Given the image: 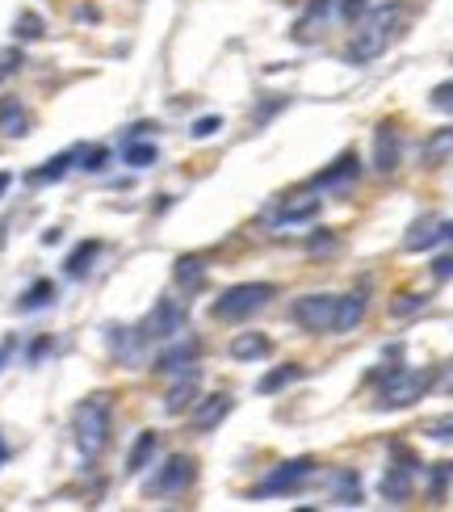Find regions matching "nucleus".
Listing matches in <instances>:
<instances>
[{
  "label": "nucleus",
  "mask_w": 453,
  "mask_h": 512,
  "mask_svg": "<svg viewBox=\"0 0 453 512\" xmlns=\"http://www.w3.org/2000/svg\"><path fill=\"white\" fill-rule=\"evenodd\" d=\"M68 168H72V152H63V156H51L47 164H42V168H34V173H30V181L34 185H47V181H59L63 173H68Z\"/></svg>",
  "instance_id": "obj_26"
},
{
  "label": "nucleus",
  "mask_w": 453,
  "mask_h": 512,
  "mask_svg": "<svg viewBox=\"0 0 453 512\" xmlns=\"http://www.w3.org/2000/svg\"><path fill=\"white\" fill-rule=\"evenodd\" d=\"M357 173H361L357 156H353V152H344L332 168H323V173H315L311 189H340V185H353V181H357Z\"/></svg>",
  "instance_id": "obj_16"
},
{
  "label": "nucleus",
  "mask_w": 453,
  "mask_h": 512,
  "mask_svg": "<svg viewBox=\"0 0 453 512\" xmlns=\"http://www.w3.org/2000/svg\"><path fill=\"white\" fill-rule=\"evenodd\" d=\"M269 298H277L273 282H240V286H227L223 298L214 303V319L219 324H240V319L256 315L261 307H269Z\"/></svg>",
  "instance_id": "obj_4"
},
{
  "label": "nucleus",
  "mask_w": 453,
  "mask_h": 512,
  "mask_svg": "<svg viewBox=\"0 0 453 512\" xmlns=\"http://www.w3.org/2000/svg\"><path fill=\"white\" fill-rule=\"evenodd\" d=\"M214 131H219V118L210 114V118H198V122H193V131H189V135H193V139H210Z\"/></svg>",
  "instance_id": "obj_37"
},
{
  "label": "nucleus",
  "mask_w": 453,
  "mask_h": 512,
  "mask_svg": "<svg viewBox=\"0 0 453 512\" xmlns=\"http://www.w3.org/2000/svg\"><path fill=\"white\" fill-rule=\"evenodd\" d=\"M403 17H407V9L403 5H378V9H370L361 21H357V34H353V42L344 47V63H353V68H365V63H374L391 42L399 38V30H403Z\"/></svg>",
  "instance_id": "obj_1"
},
{
  "label": "nucleus",
  "mask_w": 453,
  "mask_h": 512,
  "mask_svg": "<svg viewBox=\"0 0 453 512\" xmlns=\"http://www.w3.org/2000/svg\"><path fill=\"white\" fill-rule=\"evenodd\" d=\"M319 206H323V198H315V194H298V198H286L282 206H277L273 223H277V227L307 223V219H315V215H319Z\"/></svg>",
  "instance_id": "obj_17"
},
{
  "label": "nucleus",
  "mask_w": 453,
  "mask_h": 512,
  "mask_svg": "<svg viewBox=\"0 0 453 512\" xmlns=\"http://www.w3.org/2000/svg\"><path fill=\"white\" fill-rule=\"evenodd\" d=\"M122 156H126V164L147 168V164H156V147H151V143H139V139H126V143H122Z\"/></svg>",
  "instance_id": "obj_30"
},
{
  "label": "nucleus",
  "mask_w": 453,
  "mask_h": 512,
  "mask_svg": "<svg viewBox=\"0 0 453 512\" xmlns=\"http://www.w3.org/2000/svg\"><path fill=\"white\" fill-rule=\"evenodd\" d=\"M156 450H160V437L156 433H139V441L131 445V454H126V475H143L147 462L156 458Z\"/></svg>",
  "instance_id": "obj_22"
},
{
  "label": "nucleus",
  "mask_w": 453,
  "mask_h": 512,
  "mask_svg": "<svg viewBox=\"0 0 453 512\" xmlns=\"http://www.w3.org/2000/svg\"><path fill=\"white\" fill-rule=\"evenodd\" d=\"M185 319H189V315H185V303H177V298H160V303L151 307L147 319L139 324V336L147 340V345H151V340L168 345V340H177V336L185 332Z\"/></svg>",
  "instance_id": "obj_6"
},
{
  "label": "nucleus",
  "mask_w": 453,
  "mask_h": 512,
  "mask_svg": "<svg viewBox=\"0 0 453 512\" xmlns=\"http://www.w3.org/2000/svg\"><path fill=\"white\" fill-rule=\"evenodd\" d=\"M72 433H76V450L84 458H101L105 445H110V399L105 395L84 399L72 412Z\"/></svg>",
  "instance_id": "obj_3"
},
{
  "label": "nucleus",
  "mask_w": 453,
  "mask_h": 512,
  "mask_svg": "<svg viewBox=\"0 0 453 512\" xmlns=\"http://www.w3.org/2000/svg\"><path fill=\"white\" fill-rule=\"evenodd\" d=\"M433 277H437V282H449V277H453V256H437V261H433Z\"/></svg>",
  "instance_id": "obj_39"
},
{
  "label": "nucleus",
  "mask_w": 453,
  "mask_h": 512,
  "mask_svg": "<svg viewBox=\"0 0 453 512\" xmlns=\"http://www.w3.org/2000/svg\"><path fill=\"white\" fill-rule=\"evenodd\" d=\"M433 110H441V114H453V80H445V84H437L433 89Z\"/></svg>",
  "instance_id": "obj_33"
},
{
  "label": "nucleus",
  "mask_w": 453,
  "mask_h": 512,
  "mask_svg": "<svg viewBox=\"0 0 453 512\" xmlns=\"http://www.w3.org/2000/svg\"><path fill=\"white\" fill-rule=\"evenodd\" d=\"M84 160H89V164H84V168H89V173H101L105 160H110V152H105V147H93V152L84 156Z\"/></svg>",
  "instance_id": "obj_40"
},
{
  "label": "nucleus",
  "mask_w": 453,
  "mask_h": 512,
  "mask_svg": "<svg viewBox=\"0 0 453 512\" xmlns=\"http://www.w3.org/2000/svg\"><path fill=\"white\" fill-rule=\"evenodd\" d=\"M177 286L181 290H202L206 286V265L198 256H181L177 261Z\"/></svg>",
  "instance_id": "obj_24"
},
{
  "label": "nucleus",
  "mask_w": 453,
  "mask_h": 512,
  "mask_svg": "<svg viewBox=\"0 0 453 512\" xmlns=\"http://www.w3.org/2000/svg\"><path fill=\"white\" fill-rule=\"evenodd\" d=\"M13 34H17L21 42H38L47 30H42V17H38V13H21V17H17V26H13Z\"/></svg>",
  "instance_id": "obj_31"
},
{
  "label": "nucleus",
  "mask_w": 453,
  "mask_h": 512,
  "mask_svg": "<svg viewBox=\"0 0 453 512\" xmlns=\"http://www.w3.org/2000/svg\"><path fill=\"white\" fill-rule=\"evenodd\" d=\"M365 307H370V298H365V290H353V294H340V307H336V336L340 332H353L361 319H365Z\"/></svg>",
  "instance_id": "obj_18"
},
{
  "label": "nucleus",
  "mask_w": 453,
  "mask_h": 512,
  "mask_svg": "<svg viewBox=\"0 0 453 512\" xmlns=\"http://www.w3.org/2000/svg\"><path fill=\"white\" fill-rule=\"evenodd\" d=\"M231 412V395H206L193 403V429L198 433H210V429H219V424L227 420Z\"/></svg>",
  "instance_id": "obj_13"
},
{
  "label": "nucleus",
  "mask_w": 453,
  "mask_h": 512,
  "mask_svg": "<svg viewBox=\"0 0 453 512\" xmlns=\"http://www.w3.org/2000/svg\"><path fill=\"white\" fill-rule=\"evenodd\" d=\"M424 433L433 437V441H453V416H449V420H433Z\"/></svg>",
  "instance_id": "obj_36"
},
{
  "label": "nucleus",
  "mask_w": 453,
  "mask_h": 512,
  "mask_svg": "<svg viewBox=\"0 0 453 512\" xmlns=\"http://www.w3.org/2000/svg\"><path fill=\"white\" fill-rule=\"evenodd\" d=\"M378 382H382L378 408H382V412H403V408H412V403H420L428 391H433L437 374H433V370L386 366V370H378Z\"/></svg>",
  "instance_id": "obj_2"
},
{
  "label": "nucleus",
  "mask_w": 453,
  "mask_h": 512,
  "mask_svg": "<svg viewBox=\"0 0 453 512\" xmlns=\"http://www.w3.org/2000/svg\"><path fill=\"white\" fill-rule=\"evenodd\" d=\"M445 240V223L437 215H420L412 227H407V236H403V248L407 252H424V248H433Z\"/></svg>",
  "instance_id": "obj_12"
},
{
  "label": "nucleus",
  "mask_w": 453,
  "mask_h": 512,
  "mask_svg": "<svg viewBox=\"0 0 453 512\" xmlns=\"http://www.w3.org/2000/svg\"><path fill=\"white\" fill-rule=\"evenodd\" d=\"M445 240H453V223H445Z\"/></svg>",
  "instance_id": "obj_44"
},
{
  "label": "nucleus",
  "mask_w": 453,
  "mask_h": 512,
  "mask_svg": "<svg viewBox=\"0 0 453 512\" xmlns=\"http://www.w3.org/2000/svg\"><path fill=\"white\" fill-rule=\"evenodd\" d=\"M0 131H5L9 139L30 135V110L17 97H0Z\"/></svg>",
  "instance_id": "obj_19"
},
{
  "label": "nucleus",
  "mask_w": 453,
  "mask_h": 512,
  "mask_svg": "<svg viewBox=\"0 0 453 512\" xmlns=\"http://www.w3.org/2000/svg\"><path fill=\"white\" fill-rule=\"evenodd\" d=\"M21 68V51L17 47H9V51H0V84H5L13 72Z\"/></svg>",
  "instance_id": "obj_35"
},
{
  "label": "nucleus",
  "mask_w": 453,
  "mask_h": 512,
  "mask_svg": "<svg viewBox=\"0 0 453 512\" xmlns=\"http://www.w3.org/2000/svg\"><path fill=\"white\" fill-rule=\"evenodd\" d=\"M332 500H336V504H344V508H357V504L365 500L361 475H357V471H349V466H344V471H336V475H332Z\"/></svg>",
  "instance_id": "obj_20"
},
{
  "label": "nucleus",
  "mask_w": 453,
  "mask_h": 512,
  "mask_svg": "<svg viewBox=\"0 0 453 512\" xmlns=\"http://www.w3.org/2000/svg\"><path fill=\"white\" fill-rule=\"evenodd\" d=\"M433 387H437L441 395H453V366H445V370L437 374V382H433Z\"/></svg>",
  "instance_id": "obj_41"
},
{
  "label": "nucleus",
  "mask_w": 453,
  "mask_h": 512,
  "mask_svg": "<svg viewBox=\"0 0 453 512\" xmlns=\"http://www.w3.org/2000/svg\"><path fill=\"white\" fill-rule=\"evenodd\" d=\"M424 303H428L424 294H399L395 303H391V315H395V319H403V315H416V311H424Z\"/></svg>",
  "instance_id": "obj_32"
},
{
  "label": "nucleus",
  "mask_w": 453,
  "mask_h": 512,
  "mask_svg": "<svg viewBox=\"0 0 453 512\" xmlns=\"http://www.w3.org/2000/svg\"><path fill=\"white\" fill-rule=\"evenodd\" d=\"M336 307H340V294H307L290 307V319L302 332L323 336V332L336 328Z\"/></svg>",
  "instance_id": "obj_5"
},
{
  "label": "nucleus",
  "mask_w": 453,
  "mask_h": 512,
  "mask_svg": "<svg viewBox=\"0 0 453 512\" xmlns=\"http://www.w3.org/2000/svg\"><path fill=\"white\" fill-rule=\"evenodd\" d=\"M9 462V445H5V437H0V466Z\"/></svg>",
  "instance_id": "obj_42"
},
{
  "label": "nucleus",
  "mask_w": 453,
  "mask_h": 512,
  "mask_svg": "<svg viewBox=\"0 0 453 512\" xmlns=\"http://www.w3.org/2000/svg\"><path fill=\"white\" fill-rule=\"evenodd\" d=\"M412 483H416V462H412V458L395 462L391 471L382 475V496L391 500V504H403L407 496H412Z\"/></svg>",
  "instance_id": "obj_14"
},
{
  "label": "nucleus",
  "mask_w": 453,
  "mask_h": 512,
  "mask_svg": "<svg viewBox=\"0 0 453 512\" xmlns=\"http://www.w3.org/2000/svg\"><path fill=\"white\" fill-rule=\"evenodd\" d=\"M449 479H453V462H441L437 471H433V492H437V496H441L445 487H449Z\"/></svg>",
  "instance_id": "obj_38"
},
{
  "label": "nucleus",
  "mask_w": 453,
  "mask_h": 512,
  "mask_svg": "<svg viewBox=\"0 0 453 512\" xmlns=\"http://www.w3.org/2000/svg\"><path fill=\"white\" fill-rule=\"evenodd\" d=\"M97 252H101V244H97V240L76 244V252L68 256V277H84V273H89V265L97 261Z\"/></svg>",
  "instance_id": "obj_25"
},
{
  "label": "nucleus",
  "mask_w": 453,
  "mask_h": 512,
  "mask_svg": "<svg viewBox=\"0 0 453 512\" xmlns=\"http://www.w3.org/2000/svg\"><path fill=\"white\" fill-rule=\"evenodd\" d=\"M302 370L298 366H282V370H269L261 382H256V391H261V395H273V391H282V387H290V382L298 378Z\"/></svg>",
  "instance_id": "obj_28"
},
{
  "label": "nucleus",
  "mask_w": 453,
  "mask_h": 512,
  "mask_svg": "<svg viewBox=\"0 0 453 512\" xmlns=\"http://www.w3.org/2000/svg\"><path fill=\"white\" fill-rule=\"evenodd\" d=\"M189 479H193V462L185 454H172L156 471V479H147V496H177L185 492Z\"/></svg>",
  "instance_id": "obj_8"
},
{
  "label": "nucleus",
  "mask_w": 453,
  "mask_h": 512,
  "mask_svg": "<svg viewBox=\"0 0 453 512\" xmlns=\"http://www.w3.org/2000/svg\"><path fill=\"white\" fill-rule=\"evenodd\" d=\"M315 475V462L311 458H294V462H282L273 466V475H265L261 483H256L252 500H265V496H294L302 483H307Z\"/></svg>",
  "instance_id": "obj_7"
},
{
  "label": "nucleus",
  "mask_w": 453,
  "mask_h": 512,
  "mask_svg": "<svg viewBox=\"0 0 453 512\" xmlns=\"http://www.w3.org/2000/svg\"><path fill=\"white\" fill-rule=\"evenodd\" d=\"M269 353H273V340L261 336V332H240V336L231 340V357L235 361H261Z\"/></svg>",
  "instance_id": "obj_21"
},
{
  "label": "nucleus",
  "mask_w": 453,
  "mask_h": 512,
  "mask_svg": "<svg viewBox=\"0 0 453 512\" xmlns=\"http://www.w3.org/2000/svg\"><path fill=\"white\" fill-rule=\"evenodd\" d=\"M202 357V345L198 340H177V345H168L156 353V361H151V370L164 374V378H177L185 370H193V361Z\"/></svg>",
  "instance_id": "obj_9"
},
{
  "label": "nucleus",
  "mask_w": 453,
  "mask_h": 512,
  "mask_svg": "<svg viewBox=\"0 0 453 512\" xmlns=\"http://www.w3.org/2000/svg\"><path fill=\"white\" fill-rule=\"evenodd\" d=\"M9 181H13L9 173H0V198H5V189H9Z\"/></svg>",
  "instance_id": "obj_43"
},
{
  "label": "nucleus",
  "mask_w": 453,
  "mask_h": 512,
  "mask_svg": "<svg viewBox=\"0 0 453 512\" xmlns=\"http://www.w3.org/2000/svg\"><path fill=\"white\" fill-rule=\"evenodd\" d=\"M370 9H374L370 0H344V5H340V17L349 21V26H357V21H361L365 13H370Z\"/></svg>",
  "instance_id": "obj_34"
},
{
  "label": "nucleus",
  "mask_w": 453,
  "mask_h": 512,
  "mask_svg": "<svg viewBox=\"0 0 453 512\" xmlns=\"http://www.w3.org/2000/svg\"><path fill=\"white\" fill-rule=\"evenodd\" d=\"M328 17H332V0H311L307 13L294 21V38L298 42H315L323 34V26H328Z\"/></svg>",
  "instance_id": "obj_15"
},
{
  "label": "nucleus",
  "mask_w": 453,
  "mask_h": 512,
  "mask_svg": "<svg viewBox=\"0 0 453 512\" xmlns=\"http://www.w3.org/2000/svg\"><path fill=\"white\" fill-rule=\"evenodd\" d=\"M51 298H55V286L51 282H34L26 294H21L17 311H42V307H51Z\"/></svg>",
  "instance_id": "obj_27"
},
{
  "label": "nucleus",
  "mask_w": 453,
  "mask_h": 512,
  "mask_svg": "<svg viewBox=\"0 0 453 512\" xmlns=\"http://www.w3.org/2000/svg\"><path fill=\"white\" fill-rule=\"evenodd\" d=\"M399 156H403V147H399L395 122H378V131H374V173L391 177L399 168Z\"/></svg>",
  "instance_id": "obj_11"
},
{
  "label": "nucleus",
  "mask_w": 453,
  "mask_h": 512,
  "mask_svg": "<svg viewBox=\"0 0 453 512\" xmlns=\"http://www.w3.org/2000/svg\"><path fill=\"white\" fill-rule=\"evenodd\" d=\"M453 152V126H445L441 135H433L424 143V164H437V160H445Z\"/></svg>",
  "instance_id": "obj_29"
},
{
  "label": "nucleus",
  "mask_w": 453,
  "mask_h": 512,
  "mask_svg": "<svg viewBox=\"0 0 453 512\" xmlns=\"http://www.w3.org/2000/svg\"><path fill=\"white\" fill-rule=\"evenodd\" d=\"M202 374H198V366L193 370H185V374H177V382L168 387V395H164V412L168 416H181V412H193V403H198L202 395Z\"/></svg>",
  "instance_id": "obj_10"
},
{
  "label": "nucleus",
  "mask_w": 453,
  "mask_h": 512,
  "mask_svg": "<svg viewBox=\"0 0 453 512\" xmlns=\"http://www.w3.org/2000/svg\"><path fill=\"white\" fill-rule=\"evenodd\" d=\"M105 340H110V349H114L118 361H135L139 349L147 345V340L139 336V328H126V336H122V328H110V332H105Z\"/></svg>",
  "instance_id": "obj_23"
}]
</instances>
